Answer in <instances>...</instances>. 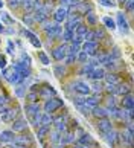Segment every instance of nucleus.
Listing matches in <instances>:
<instances>
[{"instance_id": "0e129e2a", "label": "nucleus", "mask_w": 134, "mask_h": 148, "mask_svg": "<svg viewBox=\"0 0 134 148\" xmlns=\"http://www.w3.org/2000/svg\"><path fill=\"white\" fill-rule=\"evenodd\" d=\"M119 2H122V3H124V2H125V0H119Z\"/></svg>"}, {"instance_id": "7ed1b4c3", "label": "nucleus", "mask_w": 134, "mask_h": 148, "mask_svg": "<svg viewBox=\"0 0 134 148\" xmlns=\"http://www.w3.org/2000/svg\"><path fill=\"white\" fill-rule=\"evenodd\" d=\"M0 116L3 122H12L17 116V108H8L6 106L0 107Z\"/></svg>"}, {"instance_id": "6e6d98bb", "label": "nucleus", "mask_w": 134, "mask_h": 148, "mask_svg": "<svg viewBox=\"0 0 134 148\" xmlns=\"http://www.w3.org/2000/svg\"><path fill=\"white\" fill-rule=\"evenodd\" d=\"M0 67H2V69L6 67V61H5V58H3V57H0Z\"/></svg>"}, {"instance_id": "1a4fd4ad", "label": "nucleus", "mask_w": 134, "mask_h": 148, "mask_svg": "<svg viewBox=\"0 0 134 148\" xmlns=\"http://www.w3.org/2000/svg\"><path fill=\"white\" fill-rule=\"evenodd\" d=\"M98 45L96 41H84L82 43V52H85L87 55H96Z\"/></svg>"}, {"instance_id": "2f4dec72", "label": "nucleus", "mask_w": 134, "mask_h": 148, "mask_svg": "<svg viewBox=\"0 0 134 148\" xmlns=\"http://www.w3.org/2000/svg\"><path fill=\"white\" fill-rule=\"evenodd\" d=\"M102 21H104V25L107 26L108 29H114V28H116V23H114V20H111L110 17H104V20H102Z\"/></svg>"}, {"instance_id": "dca6fc26", "label": "nucleus", "mask_w": 134, "mask_h": 148, "mask_svg": "<svg viewBox=\"0 0 134 148\" xmlns=\"http://www.w3.org/2000/svg\"><path fill=\"white\" fill-rule=\"evenodd\" d=\"M104 138H105V140L108 142V145H117V142H119V134L116 133V131H108L107 134H104Z\"/></svg>"}, {"instance_id": "ea45409f", "label": "nucleus", "mask_w": 134, "mask_h": 148, "mask_svg": "<svg viewBox=\"0 0 134 148\" xmlns=\"http://www.w3.org/2000/svg\"><path fill=\"white\" fill-rule=\"evenodd\" d=\"M25 89H26L25 86H17V89H15V93H17V96H20V98L26 96V93H25Z\"/></svg>"}, {"instance_id": "6e6552de", "label": "nucleus", "mask_w": 134, "mask_h": 148, "mask_svg": "<svg viewBox=\"0 0 134 148\" xmlns=\"http://www.w3.org/2000/svg\"><path fill=\"white\" fill-rule=\"evenodd\" d=\"M66 55H67V45L55 47L53 52H52V57L57 60V61H63V60L66 58Z\"/></svg>"}, {"instance_id": "f03ea898", "label": "nucleus", "mask_w": 134, "mask_h": 148, "mask_svg": "<svg viewBox=\"0 0 134 148\" xmlns=\"http://www.w3.org/2000/svg\"><path fill=\"white\" fill-rule=\"evenodd\" d=\"M61 106H63V99H58L55 96V98H50V99H46L43 108H44V113H52L55 110H58Z\"/></svg>"}, {"instance_id": "e433bc0d", "label": "nucleus", "mask_w": 134, "mask_h": 148, "mask_svg": "<svg viewBox=\"0 0 134 148\" xmlns=\"http://www.w3.org/2000/svg\"><path fill=\"white\" fill-rule=\"evenodd\" d=\"M26 99L29 101V102H37V99H38V93H37V92H31V93H27Z\"/></svg>"}, {"instance_id": "c9c22d12", "label": "nucleus", "mask_w": 134, "mask_h": 148, "mask_svg": "<svg viewBox=\"0 0 134 148\" xmlns=\"http://www.w3.org/2000/svg\"><path fill=\"white\" fill-rule=\"evenodd\" d=\"M21 5L25 6V9L27 12H34L32 11V0H21Z\"/></svg>"}, {"instance_id": "603ef678", "label": "nucleus", "mask_w": 134, "mask_h": 148, "mask_svg": "<svg viewBox=\"0 0 134 148\" xmlns=\"http://www.w3.org/2000/svg\"><path fill=\"white\" fill-rule=\"evenodd\" d=\"M38 57H40V60H41V63H43V64H49V58H47L46 55H44L43 52L38 53Z\"/></svg>"}, {"instance_id": "f3484780", "label": "nucleus", "mask_w": 134, "mask_h": 148, "mask_svg": "<svg viewBox=\"0 0 134 148\" xmlns=\"http://www.w3.org/2000/svg\"><path fill=\"white\" fill-rule=\"evenodd\" d=\"M92 114H93V116H96L98 119H102V118H107L108 116V112H107V108L96 106L94 108H92Z\"/></svg>"}, {"instance_id": "9d476101", "label": "nucleus", "mask_w": 134, "mask_h": 148, "mask_svg": "<svg viewBox=\"0 0 134 148\" xmlns=\"http://www.w3.org/2000/svg\"><path fill=\"white\" fill-rule=\"evenodd\" d=\"M67 15H69V12H67V9L63 8V6H59L57 11H55V14H53V17H55V23H63V21L67 18Z\"/></svg>"}, {"instance_id": "c756f323", "label": "nucleus", "mask_w": 134, "mask_h": 148, "mask_svg": "<svg viewBox=\"0 0 134 148\" xmlns=\"http://www.w3.org/2000/svg\"><path fill=\"white\" fill-rule=\"evenodd\" d=\"M73 32L72 31H69V29H64V32L61 34V37H63V40L64 41H70V40H73Z\"/></svg>"}, {"instance_id": "79ce46f5", "label": "nucleus", "mask_w": 134, "mask_h": 148, "mask_svg": "<svg viewBox=\"0 0 134 148\" xmlns=\"http://www.w3.org/2000/svg\"><path fill=\"white\" fill-rule=\"evenodd\" d=\"M78 110H79V112L84 114V116H88V114H92V110H90V108H87L85 106H79V107H78Z\"/></svg>"}, {"instance_id": "49530a36", "label": "nucleus", "mask_w": 134, "mask_h": 148, "mask_svg": "<svg viewBox=\"0 0 134 148\" xmlns=\"http://www.w3.org/2000/svg\"><path fill=\"white\" fill-rule=\"evenodd\" d=\"M125 8L128 12H133V5H134V0H125Z\"/></svg>"}, {"instance_id": "3c124183", "label": "nucleus", "mask_w": 134, "mask_h": 148, "mask_svg": "<svg viewBox=\"0 0 134 148\" xmlns=\"http://www.w3.org/2000/svg\"><path fill=\"white\" fill-rule=\"evenodd\" d=\"M21 5V0H9V6L11 8H17Z\"/></svg>"}, {"instance_id": "5fc2aeb1", "label": "nucleus", "mask_w": 134, "mask_h": 148, "mask_svg": "<svg viewBox=\"0 0 134 148\" xmlns=\"http://www.w3.org/2000/svg\"><path fill=\"white\" fill-rule=\"evenodd\" d=\"M55 73H57V76H61V75L64 73V67H61V66L55 67Z\"/></svg>"}, {"instance_id": "c03bdc74", "label": "nucleus", "mask_w": 134, "mask_h": 148, "mask_svg": "<svg viewBox=\"0 0 134 148\" xmlns=\"http://www.w3.org/2000/svg\"><path fill=\"white\" fill-rule=\"evenodd\" d=\"M107 107L108 108H114L116 107V98L114 96H110L107 99Z\"/></svg>"}, {"instance_id": "09e8293b", "label": "nucleus", "mask_w": 134, "mask_h": 148, "mask_svg": "<svg viewBox=\"0 0 134 148\" xmlns=\"http://www.w3.org/2000/svg\"><path fill=\"white\" fill-rule=\"evenodd\" d=\"M108 55L114 60V58H119V57H120V52H119V49H117V47H114V49H113V52L108 53Z\"/></svg>"}, {"instance_id": "8fccbe9b", "label": "nucleus", "mask_w": 134, "mask_h": 148, "mask_svg": "<svg viewBox=\"0 0 134 148\" xmlns=\"http://www.w3.org/2000/svg\"><path fill=\"white\" fill-rule=\"evenodd\" d=\"M64 60H66V64H72L76 60V55H66Z\"/></svg>"}, {"instance_id": "72a5a7b5", "label": "nucleus", "mask_w": 134, "mask_h": 148, "mask_svg": "<svg viewBox=\"0 0 134 148\" xmlns=\"http://www.w3.org/2000/svg\"><path fill=\"white\" fill-rule=\"evenodd\" d=\"M87 58H88V55L85 52H82V51H79L76 53V60H78V61H81V63H87Z\"/></svg>"}, {"instance_id": "393cba45", "label": "nucleus", "mask_w": 134, "mask_h": 148, "mask_svg": "<svg viewBox=\"0 0 134 148\" xmlns=\"http://www.w3.org/2000/svg\"><path fill=\"white\" fill-rule=\"evenodd\" d=\"M104 79L107 81V84H113V86L119 84V78H117V75H114V73H105Z\"/></svg>"}, {"instance_id": "473e14b6", "label": "nucleus", "mask_w": 134, "mask_h": 148, "mask_svg": "<svg viewBox=\"0 0 134 148\" xmlns=\"http://www.w3.org/2000/svg\"><path fill=\"white\" fill-rule=\"evenodd\" d=\"M50 140H52L53 144H59L61 142V133L59 131H53V133L50 134Z\"/></svg>"}, {"instance_id": "bb28decb", "label": "nucleus", "mask_w": 134, "mask_h": 148, "mask_svg": "<svg viewBox=\"0 0 134 148\" xmlns=\"http://www.w3.org/2000/svg\"><path fill=\"white\" fill-rule=\"evenodd\" d=\"M116 95H130V87L125 84H117L116 86Z\"/></svg>"}, {"instance_id": "58836bf2", "label": "nucleus", "mask_w": 134, "mask_h": 148, "mask_svg": "<svg viewBox=\"0 0 134 148\" xmlns=\"http://www.w3.org/2000/svg\"><path fill=\"white\" fill-rule=\"evenodd\" d=\"M90 90L92 92H94V93H100V92H102V84H100L99 83V81H94V84H93V87H90Z\"/></svg>"}, {"instance_id": "c85d7f7f", "label": "nucleus", "mask_w": 134, "mask_h": 148, "mask_svg": "<svg viewBox=\"0 0 134 148\" xmlns=\"http://www.w3.org/2000/svg\"><path fill=\"white\" fill-rule=\"evenodd\" d=\"M31 124H32L35 128L40 127V124H41V112L37 113V114H34V116H31Z\"/></svg>"}, {"instance_id": "7c9ffc66", "label": "nucleus", "mask_w": 134, "mask_h": 148, "mask_svg": "<svg viewBox=\"0 0 134 148\" xmlns=\"http://www.w3.org/2000/svg\"><path fill=\"white\" fill-rule=\"evenodd\" d=\"M38 130V138H44V136H46L47 133H49V130H50V127H46V125H41V127H38L37 128Z\"/></svg>"}, {"instance_id": "bf43d9fd", "label": "nucleus", "mask_w": 134, "mask_h": 148, "mask_svg": "<svg viewBox=\"0 0 134 148\" xmlns=\"http://www.w3.org/2000/svg\"><path fill=\"white\" fill-rule=\"evenodd\" d=\"M0 31H2V32H5V26H3L2 23H0Z\"/></svg>"}, {"instance_id": "de8ad7c7", "label": "nucleus", "mask_w": 134, "mask_h": 148, "mask_svg": "<svg viewBox=\"0 0 134 148\" xmlns=\"http://www.w3.org/2000/svg\"><path fill=\"white\" fill-rule=\"evenodd\" d=\"M87 21H88V23H90V25H96V17H94V14H87Z\"/></svg>"}, {"instance_id": "412c9836", "label": "nucleus", "mask_w": 134, "mask_h": 148, "mask_svg": "<svg viewBox=\"0 0 134 148\" xmlns=\"http://www.w3.org/2000/svg\"><path fill=\"white\" fill-rule=\"evenodd\" d=\"M75 9L79 11V14H90L92 12V6L87 3H76Z\"/></svg>"}, {"instance_id": "4468645a", "label": "nucleus", "mask_w": 134, "mask_h": 148, "mask_svg": "<svg viewBox=\"0 0 134 148\" xmlns=\"http://www.w3.org/2000/svg\"><path fill=\"white\" fill-rule=\"evenodd\" d=\"M78 144L82 145V147H85V148H90V147L94 145V140H93V138L90 134H82L81 138L78 139Z\"/></svg>"}, {"instance_id": "a878e982", "label": "nucleus", "mask_w": 134, "mask_h": 148, "mask_svg": "<svg viewBox=\"0 0 134 148\" xmlns=\"http://www.w3.org/2000/svg\"><path fill=\"white\" fill-rule=\"evenodd\" d=\"M122 107H124L125 110H133V96H131V95H125V96H124Z\"/></svg>"}, {"instance_id": "cd10ccee", "label": "nucleus", "mask_w": 134, "mask_h": 148, "mask_svg": "<svg viewBox=\"0 0 134 148\" xmlns=\"http://www.w3.org/2000/svg\"><path fill=\"white\" fill-rule=\"evenodd\" d=\"M0 21H2V25H9V26H12L14 25V20L9 17V15L6 12H0Z\"/></svg>"}, {"instance_id": "13d9d810", "label": "nucleus", "mask_w": 134, "mask_h": 148, "mask_svg": "<svg viewBox=\"0 0 134 148\" xmlns=\"http://www.w3.org/2000/svg\"><path fill=\"white\" fill-rule=\"evenodd\" d=\"M9 148H26V147H20V145H12V147H9Z\"/></svg>"}, {"instance_id": "052dcab7", "label": "nucleus", "mask_w": 134, "mask_h": 148, "mask_svg": "<svg viewBox=\"0 0 134 148\" xmlns=\"http://www.w3.org/2000/svg\"><path fill=\"white\" fill-rule=\"evenodd\" d=\"M76 148H85V147H82V145H79V144H78V147Z\"/></svg>"}, {"instance_id": "20e7f679", "label": "nucleus", "mask_w": 134, "mask_h": 148, "mask_svg": "<svg viewBox=\"0 0 134 148\" xmlns=\"http://www.w3.org/2000/svg\"><path fill=\"white\" fill-rule=\"evenodd\" d=\"M73 89H75V92H78L82 96H87L88 93H92L90 86H88L85 81H81V79H76L75 83H73Z\"/></svg>"}, {"instance_id": "b1692460", "label": "nucleus", "mask_w": 134, "mask_h": 148, "mask_svg": "<svg viewBox=\"0 0 134 148\" xmlns=\"http://www.w3.org/2000/svg\"><path fill=\"white\" fill-rule=\"evenodd\" d=\"M25 34H26V37H29V40H31V43L35 47H40L41 46V43H40V40H37V35L35 34H32V32L29 31V29H25Z\"/></svg>"}, {"instance_id": "0eeeda50", "label": "nucleus", "mask_w": 134, "mask_h": 148, "mask_svg": "<svg viewBox=\"0 0 134 148\" xmlns=\"http://www.w3.org/2000/svg\"><path fill=\"white\" fill-rule=\"evenodd\" d=\"M14 145H20V147H27L32 144V138L29 134H20V136H14Z\"/></svg>"}, {"instance_id": "5701e85b", "label": "nucleus", "mask_w": 134, "mask_h": 148, "mask_svg": "<svg viewBox=\"0 0 134 148\" xmlns=\"http://www.w3.org/2000/svg\"><path fill=\"white\" fill-rule=\"evenodd\" d=\"M50 124H53V118L50 116V113H41V125H46V127H50Z\"/></svg>"}, {"instance_id": "37998d69", "label": "nucleus", "mask_w": 134, "mask_h": 148, "mask_svg": "<svg viewBox=\"0 0 134 148\" xmlns=\"http://www.w3.org/2000/svg\"><path fill=\"white\" fill-rule=\"evenodd\" d=\"M18 63H21L23 66H26V67H29V64H31V60H29V57H27L26 53H23V55H21V61H18Z\"/></svg>"}, {"instance_id": "f257e3e1", "label": "nucleus", "mask_w": 134, "mask_h": 148, "mask_svg": "<svg viewBox=\"0 0 134 148\" xmlns=\"http://www.w3.org/2000/svg\"><path fill=\"white\" fill-rule=\"evenodd\" d=\"M3 76L9 81V83H12V84H17V83H20V81H21V76L15 70L14 66H12V67H5L3 69Z\"/></svg>"}, {"instance_id": "4be33fe9", "label": "nucleus", "mask_w": 134, "mask_h": 148, "mask_svg": "<svg viewBox=\"0 0 134 148\" xmlns=\"http://www.w3.org/2000/svg\"><path fill=\"white\" fill-rule=\"evenodd\" d=\"M84 106L92 110V108H94L98 106V98L96 96H85V102H84Z\"/></svg>"}, {"instance_id": "a19ab883", "label": "nucleus", "mask_w": 134, "mask_h": 148, "mask_svg": "<svg viewBox=\"0 0 134 148\" xmlns=\"http://www.w3.org/2000/svg\"><path fill=\"white\" fill-rule=\"evenodd\" d=\"M99 3L104 5V6H108V8L116 6V2H114V0H99Z\"/></svg>"}, {"instance_id": "2eb2a0df", "label": "nucleus", "mask_w": 134, "mask_h": 148, "mask_svg": "<svg viewBox=\"0 0 134 148\" xmlns=\"http://www.w3.org/2000/svg\"><path fill=\"white\" fill-rule=\"evenodd\" d=\"M25 110H26V113L29 114V116H34V114H37V113L41 112V107L38 106L37 102H29V104H26Z\"/></svg>"}, {"instance_id": "39448f33", "label": "nucleus", "mask_w": 134, "mask_h": 148, "mask_svg": "<svg viewBox=\"0 0 134 148\" xmlns=\"http://www.w3.org/2000/svg\"><path fill=\"white\" fill-rule=\"evenodd\" d=\"M104 75H105L104 67H100V66H94L90 72H88L87 78H90V79H93V81H100V79L104 78Z\"/></svg>"}, {"instance_id": "4d7b16f0", "label": "nucleus", "mask_w": 134, "mask_h": 148, "mask_svg": "<svg viewBox=\"0 0 134 148\" xmlns=\"http://www.w3.org/2000/svg\"><path fill=\"white\" fill-rule=\"evenodd\" d=\"M5 102H6V99H5L3 96H0V107H3V106H5Z\"/></svg>"}, {"instance_id": "6ab92c4d", "label": "nucleus", "mask_w": 134, "mask_h": 148, "mask_svg": "<svg viewBox=\"0 0 134 148\" xmlns=\"http://www.w3.org/2000/svg\"><path fill=\"white\" fill-rule=\"evenodd\" d=\"M14 140V131L5 130L0 133V142H12Z\"/></svg>"}, {"instance_id": "aec40b11", "label": "nucleus", "mask_w": 134, "mask_h": 148, "mask_svg": "<svg viewBox=\"0 0 134 148\" xmlns=\"http://www.w3.org/2000/svg\"><path fill=\"white\" fill-rule=\"evenodd\" d=\"M117 25L120 26V29H122V32H126L128 31V21H126V18H125V15L124 14H117Z\"/></svg>"}, {"instance_id": "864d4df0", "label": "nucleus", "mask_w": 134, "mask_h": 148, "mask_svg": "<svg viewBox=\"0 0 134 148\" xmlns=\"http://www.w3.org/2000/svg\"><path fill=\"white\" fill-rule=\"evenodd\" d=\"M117 86V84H116ZM116 86L113 84H107V92L108 93H113V95H116Z\"/></svg>"}, {"instance_id": "423d86ee", "label": "nucleus", "mask_w": 134, "mask_h": 148, "mask_svg": "<svg viewBox=\"0 0 134 148\" xmlns=\"http://www.w3.org/2000/svg\"><path fill=\"white\" fill-rule=\"evenodd\" d=\"M98 130H99V133L104 136V134H107L108 131L113 130V125H111V122L107 118H102V119L98 121Z\"/></svg>"}, {"instance_id": "e2e57ef3", "label": "nucleus", "mask_w": 134, "mask_h": 148, "mask_svg": "<svg viewBox=\"0 0 134 148\" xmlns=\"http://www.w3.org/2000/svg\"><path fill=\"white\" fill-rule=\"evenodd\" d=\"M55 148H63V147H61V145H57V147H55Z\"/></svg>"}, {"instance_id": "680f3d73", "label": "nucleus", "mask_w": 134, "mask_h": 148, "mask_svg": "<svg viewBox=\"0 0 134 148\" xmlns=\"http://www.w3.org/2000/svg\"><path fill=\"white\" fill-rule=\"evenodd\" d=\"M2 5H3V2H2V0H0V8H2Z\"/></svg>"}, {"instance_id": "a211bd4d", "label": "nucleus", "mask_w": 134, "mask_h": 148, "mask_svg": "<svg viewBox=\"0 0 134 148\" xmlns=\"http://www.w3.org/2000/svg\"><path fill=\"white\" fill-rule=\"evenodd\" d=\"M81 51V43H78L75 40H72V43L67 46V55H76Z\"/></svg>"}, {"instance_id": "4c0bfd02", "label": "nucleus", "mask_w": 134, "mask_h": 148, "mask_svg": "<svg viewBox=\"0 0 134 148\" xmlns=\"http://www.w3.org/2000/svg\"><path fill=\"white\" fill-rule=\"evenodd\" d=\"M73 102H75L76 107L84 106V102H85V96H75V98H73Z\"/></svg>"}, {"instance_id": "a18cd8bd", "label": "nucleus", "mask_w": 134, "mask_h": 148, "mask_svg": "<svg viewBox=\"0 0 134 148\" xmlns=\"http://www.w3.org/2000/svg\"><path fill=\"white\" fill-rule=\"evenodd\" d=\"M41 25H43L44 31H47V29H50V28H53V26H55V23H52V21H49V20H44Z\"/></svg>"}, {"instance_id": "f704fd0d", "label": "nucleus", "mask_w": 134, "mask_h": 148, "mask_svg": "<svg viewBox=\"0 0 134 148\" xmlns=\"http://www.w3.org/2000/svg\"><path fill=\"white\" fill-rule=\"evenodd\" d=\"M25 23L27 25V26H32V23H34V21H35V20H34V14L32 12H27L26 15H25Z\"/></svg>"}, {"instance_id": "ddd939ff", "label": "nucleus", "mask_w": 134, "mask_h": 148, "mask_svg": "<svg viewBox=\"0 0 134 148\" xmlns=\"http://www.w3.org/2000/svg\"><path fill=\"white\" fill-rule=\"evenodd\" d=\"M26 127H27V124H26L25 119H17V121H14L12 130L11 131H14V133H21V131L26 130Z\"/></svg>"}, {"instance_id": "f8f14e48", "label": "nucleus", "mask_w": 134, "mask_h": 148, "mask_svg": "<svg viewBox=\"0 0 134 148\" xmlns=\"http://www.w3.org/2000/svg\"><path fill=\"white\" fill-rule=\"evenodd\" d=\"M47 32V37H49V40H55L57 37H61V34H63V29H61V26L58 23H55L53 28H50L46 31Z\"/></svg>"}, {"instance_id": "9b49d317", "label": "nucleus", "mask_w": 134, "mask_h": 148, "mask_svg": "<svg viewBox=\"0 0 134 148\" xmlns=\"http://www.w3.org/2000/svg\"><path fill=\"white\" fill-rule=\"evenodd\" d=\"M55 95H57V92H55L50 86H44L43 89L38 92V96L44 98V99H50V98H55Z\"/></svg>"}]
</instances>
